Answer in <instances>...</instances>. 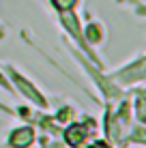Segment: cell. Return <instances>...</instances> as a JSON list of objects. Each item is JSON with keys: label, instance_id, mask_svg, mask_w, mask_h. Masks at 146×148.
Wrapping results in <instances>:
<instances>
[{"label": "cell", "instance_id": "obj_1", "mask_svg": "<svg viewBox=\"0 0 146 148\" xmlns=\"http://www.w3.org/2000/svg\"><path fill=\"white\" fill-rule=\"evenodd\" d=\"M30 142H32V131L26 129V127H22V129H15V131H13L9 144L15 146V148H26Z\"/></svg>", "mask_w": 146, "mask_h": 148}, {"label": "cell", "instance_id": "obj_2", "mask_svg": "<svg viewBox=\"0 0 146 148\" xmlns=\"http://www.w3.org/2000/svg\"><path fill=\"white\" fill-rule=\"evenodd\" d=\"M54 4H56V9H60V11H64V9H71L77 0H52Z\"/></svg>", "mask_w": 146, "mask_h": 148}]
</instances>
